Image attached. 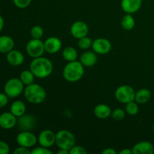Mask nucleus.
Returning a JSON list of instances; mask_svg holds the SVG:
<instances>
[{
    "mask_svg": "<svg viewBox=\"0 0 154 154\" xmlns=\"http://www.w3.org/2000/svg\"><path fill=\"white\" fill-rule=\"evenodd\" d=\"M135 90L129 85L120 86L115 91V98L117 100L123 104L135 101Z\"/></svg>",
    "mask_w": 154,
    "mask_h": 154,
    "instance_id": "423d86ee",
    "label": "nucleus"
},
{
    "mask_svg": "<svg viewBox=\"0 0 154 154\" xmlns=\"http://www.w3.org/2000/svg\"><path fill=\"white\" fill-rule=\"evenodd\" d=\"M153 132H154V123H153Z\"/></svg>",
    "mask_w": 154,
    "mask_h": 154,
    "instance_id": "ea45409f",
    "label": "nucleus"
},
{
    "mask_svg": "<svg viewBox=\"0 0 154 154\" xmlns=\"http://www.w3.org/2000/svg\"><path fill=\"white\" fill-rule=\"evenodd\" d=\"M56 141V134L50 129H45L40 132L38 137V142L42 147H52Z\"/></svg>",
    "mask_w": 154,
    "mask_h": 154,
    "instance_id": "9d476101",
    "label": "nucleus"
},
{
    "mask_svg": "<svg viewBox=\"0 0 154 154\" xmlns=\"http://www.w3.org/2000/svg\"><path fill=\"white\" fill-rule=\"evenodd\" d=\"M14 46L13 38L8 35L0 36V53L8 54L12 51Z\"/></svg>",
    "mask_w": 154,
    "mask_h": 154,
    "instance_id": "6ab92c4d",
    "label": "nucleus"
},
{
    "mask_svg": "<svg viewBox=\"0 0 154 154\" xmlns=\"http://www.w3.org/2000/svg\"><path fill=\"white\" fill-rule=\"evenodd\" d=\"M84 75V66L77 60L69 62L63 69V78L69 82H77L83 78Z\"/></svg>",
    "mask_w": 154,
    "mask_h": 154,
    "instance_id": "f03ea898",
    "label": "nucleus"
},
{
    "mask_svg": "<svg viewBox=\"0 0 154 154\" xmlns=\"http://www.w3.org/2000/svg\"><path fill=\"white\" fill-rule=\"evenodd\" d=\"M3 27H4V19H3L2 17L0 15V32L2 30Z\"/></svg>",
    "mask_w": 154,
    "mask_h": 154,
    "instance_id": "58836bf2",
    "label": "nucleus"
},
{
    "mask_svg": "<svg viewBox=\"0 0 154 154\" xmlns=\"http://www.w3.org/2000/svg\"><path fill=\"white\" fill-rule=\"evenodd\" d=\"M30 33H31L32 38L41 39L43 37L44 35L43 28L40 26H34L32 27L31 30H30Z\"/></svg>",
    "mask_w": 154,
    "mask_h": 154,
    "instance_id": "cd10ccee",
    "label": "nucleus"
},
{
    "mask_svg": "<svg viewBox=\"0 0 154 154\" xmlns=\"http://www.w3.org/2000/svg\"><path fill=\"white\" fill-rule=\"evenodd\" d=\"M80 62L86 67H92L97 62V56L94 51H86L80 58Z\"/></svg>",
    "mask_w": 154,
    "mask_h": 154,
    "instance_id": "a211bd4d",
    "label": "nucleus"
},
{
    "mask_svg": "<svg viewBox=\"0 0 154 154\" xmlns=\"http://www.w3.org/2000/svg\"><path fill=\"white\" fill-rule=\"evenodd\" d=\"M57 154H69V150H65V149H60V150H58Z\"/></svg>",
    "mask_w": 154,
    "mask_h": 154,
    "instance_id": "4c0bfd02",
    "label": "nucleus"
},
{
    "mask_svg": "<svg viewBox=\"0 0 154 154\" xmlns=\"http://www.w3.org/2000/svg\"><path fill=\"white\" fill-rule=\"evenodd\" d=\"M17 117L11 112H5L0 114V127L4 129H11L17 124Z\"/></svg>",
    "mask_w": 154,
    "mask_h": 154,
    "instance_id": "ddd939ff",
    "label": "nucleus"
},
{
    "mask_svg": "<svg viewBox=\"0 0 154 154\" xmlns=\"http://www.w3.org/2000/svg\"><path fill=\"white\" fill-rule=\"evenodd\" d=\"M14 154H30L31 151L27 147H23V146H20V147H17L14 150Z\"/></svg>",
    "mask_w": 154,
    "mask_h": 154,
    "instance_id": "72a5a7b5",
    "label": "nucleus"
},
{
    "mask_svg": "<svg viewBox=\"0 0 154 154\" xmlns=\"http://www.w3.org/2000/svg\"><path fill=\"white\" fill-rule=\"evenodd\" d=\"M133 154H153L154 146L150 141H140L132 147Z\"/></svg>",
    "mask_w": 154,
    "mask_h": 154,
    "instance_id": "dca6fc26",
    "label": "nucleus"
},
{
    "mask_svg": "<svg viewBox=\"0 0 154 154\" xmlns=\"http://www.w3.org/2000/svg\"><path fill=\"white\" fill-rule=\"evenodd\" d=\"M35 78V76L34 74L32 72V71L30 70V69L29 70L23 71L20 73V81H22L23 84L26 86L33 84V83H34Z\"/></svg>",
    "mask_w": 154,
    "mask_h": 154,
    "instance_id": "393cba45",
    "label": "nucleus"
},
{
    "mask_svg": "<svg viewBox=\"0 0 154 154\" xmlns=\"http://www.w3.org/2000/svg\"><path fill=\"white\" fill-rule=\"evenodd\" d=\"M24 96L29 102L38 105L42 103L45 100L47 93L42 86L33 83L27 85L24 89Z\"/></svg>",
    "mask_w": 154,
    "mask_h": 154,
    "instance_id": "7ed1b4c3",
    "label": "nucleus"
},
{
    "mask_svg": "<svg viewBox=\"0 0 154 154\" xmlns=\"http://www.w3.org/2000/svg\"><path fill=\"white\" fill-rule=\"evenodd\" d=\"M18 127L22 131H30L36 125V118L31 114H25L18 117Z\"/></svg>",
    "mask_w": 154,
    "mask_h": 154,
    "instance_id": "9b49d317",
    "label": "nucleus"
},
{
    "mask_svg": "<svg viewBox=\"0 0 154 154\" xmlns=\"http://www.w3.org/2000/svg\"><path fill=\"white\" fill-rule=\"evenodd\" d=\"M126 111L129 115H136L139 111V107H138V103L136 102H134V101L126 103Z\"/></svg>",
    "mask_w": 154,
    "mask_h": 154,
    "instance_id": "a878e982",
    "label": "nucleus"
},
{
    "mask_svg": "<svg viewBox=\"0 0 154 154\" xmlns=\"http://www.w3.org/2000/svg\"><path fill=\"white\" fill-rule=\"evenodd\" d=\"M31 154H52V152L47 147L41 146L31 150Z\"/></svg>",
    "mask_w": 154,
    "mask_h": 154,
    "instance_id": "7c9ffc66",
    "label": "nucleus"
},
{
    "mask_svg": "<svg viewBox=\"0 0 154 154\" xmlns=\"http://www.w3.org/2000/svg\"><path fill=\"white\" fill-rule=\"evenodd\" d=\"M78 40V45L81 49L87 50L93 45V41L90 38L87 37V35L81 38Z\"/></svg>",
    "mask_w": 154,
    "mask_h": 154,
    "instance_id": "bb28decb",
    "label": "nucleus"
},
{
    "mask_svg": "<svg viewBox=\"0 0 154 154\" xmlns=\"http://www.w3.org/2000/svg\"><path fill=\"white\" fill-rule=\"evenodd\" d=\"M7 61L12 66H21L24 62V56L20 51L12 50L7 54Z\"/></svg>",
    "mask_w": 154,
    "mask_h": 154,
    "instance_id": "f3484780",
    "label": "nucleus"
},
{
    "mask_svg": "<svg viewBox=\"0 0 154 154\" xmlns=\"http://www.w3.org/2000/svg\"><path fill=\"white\" fill-rule=\"evenodd\" d=\"M71 34L74 38L79 39L81 38L87 36L89 32V28L87 24L84 21H76L71 26Z\"/></svg>",
    "mask_w": 154,
    "mask_h": 154,
    "instance_id": "f8f14e48",
    "label": "nucleus"
},
{
    "mask_svg": "<svg viewBox=\"0 0 154 154\" xmlns=\"http://www.w3.org/2000/svg\"><path fill=\"white\" fill-rule=\"evenodd\" d=\"M63 57L68 62L75 61L78 58V52L72 47H67L63 51Z\"/></svg>",
    "mask_w": 154,
    "mask_h": 154,
    "instance_id": "5701e85b",
    "label": "nucleus"
},
{
    "mask_svg": "<svg viewBox=\"0 0 154 154\" xmlns=\"http://www.w3.org/2000/svg\"><path fill=\"white\" fill-rule=\"evenodd\" d=\"M55 144L60 149L70 150L75 146V138L72 132L63 129L56 134Z\"/></svg>",
    "mask_w": 154,
    "mask_h": 154,
    "instance_id": "20e7f679",
    "label": "nucleus"
},
{
    "mask_svg": "<svg viewBox=\"0 0 154 154\" xmlns=\"http://www.w3.org/2000/svg\"><path fill=\"white\" fill-rule=\"evenodd\" d=\"M93 51L98 54H106L111 50V43L109 40L104 38H99L93 42L92 45Z\"/></svg>",
    "mask_w": 154,
    "mask_h": 154,
    "instance_id": "1a4fd4ad",
    "label": "nucleus"
},
{
    "mask_svg": "<svg viewBox=\"0 0 154 154\" xmlns=\"http://www.w3.org/2000/svg\"><path fill=\"white\" fill-rule=\"evenodd\" d=\"M102 154H117V151L113 148H106L102 151Z\"/></svg>",
    "mask_w": 154,
    "mask_h": 154,
    "instance_id": "c9c22d12",
    "label": "nucleus"
},
{
    "mask_svg": "<svg viewBox=\"0 0 154 154\" xmlns=\"http://www.w3.org/2000/svg\"><path fill=\"white\" fill-rule=\"evenodd\" d=\"M13 2L19 8H26L29 6L32 0H13Z\"/></svg>",
    "mask_w": 154,
    "mask_h": 154,
    "instance_id": "c756f323",
    "label": "nucleus"
},
{
    "mask_svg": "<svg viewBox=\"0 0 154 154\" xmlns=\"http://www.w3.org/2000/svg\"><path fill=\"white\" fill-rule=\"evenodd\" d=\"M125 116H126V113L121 108H117L111 113V117L115 120H123L125 118Z\"/></svg>",
    "mask_w": 154,
    "mask_h": 154,
    "instance_id": "c85d7f7f",
    "label": "nucleus"
},
{
    "mask_svg": "<svg viewBox=\"0 0 154 154\" xmlns=\"http://www.w3.org/2000/svg\"><path fill=\"white\" fill-rule=\"evenodd\" d=\"M70 154H87V151L84 147L82 146H74L70 150H69Z\"/></svg>",
    "mask_w": 154,
    "mask_h": 154,
    "instance_id": "2f4dec72",
    "label": "nucleus"
},
{
    "mask_svg": "<svg viewBox=\"0 0 154 154\" xmlns=\"http://www.w3.org/2000/svg\"><path fill=\"white\" fill-rule=\"evenodd\" d=\"M135 19H134V17L132 16L131 14H127L122 18L121 26L125 30H128V31L132 30L135 27Z\"/></svg>",
    "mask_w": 154,
    "mask_h": 154,
    "instance_id": "b1692460",
    "label": "nucleus"
},
{
    "mask_svg": "<svg viewBox=\"0 0 154 154\" xmlns=\"http://www.w3.org/2000/svg\"><path fill=\"white\" fill-rule=\"evenodd\" d=\"M29 69L35 78H46L52 74L54 66L52 62L45 57H37L33 59L30 63Z\"/></svg>",
    "mask_w": 154,
    "mask_h": 154,
    "instance_id": "f257e3e1",
    "label": "nucleus"
},
{
    "mask_svg": "<svg viewBox=\"0 0 154 154\" xmlns=\"http://www.w3.org/2000/svg\"><path fill=\"white\" fill-rule=\"evenodd\" d=\"M150 98H151V93L147 89L143 88L135 92V101L138 104L147 103L150 100Z\"/></svg>",
    "mask_w": 154,
    "mask_h": 154,
    "instance_id": "412c9836",
    "label": "nucleus"
},
{
    "mask_svg": "<svg viewBox=\"0 0 154 154\" xmlns=\"http://www.w3.org/2000/svg\"><path fill=\"white\" fill-rule=\"evenodd\" d=\"M120 154H132V150L129 148H126V149H123L120 152Z\"/></svg>",
    "mask_w": 154,
    "mask_h": 154,
    "instance_id": "e433bc0d",
    "label": "nucleus"
},
{
    "mask_svg": "<svg viewBox=\"0 0 154 154\" xmlns=\"http://www.w3.org/2000/svg\"><path fill=\"white\" fill-rule=\"evenodd\" d=\"M23 86L24 84L19 78H11L5 84V93L9 98H16L23 93Z\"/></svg>",
    "mask_w": 154,
    "mask_h": 154,
    "instance_id": "39448f33",
    "label": "nucleus"
},
{
    "mask_svg": "<svg viewBox=\"0 0 154 154\" xmlns=\"http://www.w3.org/2000/svg\"><path fill=\"white\" fill-rule=\"evenodd\" d=\"M38 141V138L30 131H22L17 136V142L19 146L30 148L34 147Z\"/></svg>",
    "mask_w": 154,
    "mask_h": 154,
    "instance_id": "6e6552de",
    "label": "nucleus"
},
{
    "mask_svg": "<svg viewBox=\"0 0 154 154\" xmlns=\"http://www.w3.org/2000/svg\"><path fill=\"white\" fill-rule=\"evenodd\" d=\"M26 51L27 54L32 58L42 57L45 51V44L41 39L32 38L27 43Z\"/></svg>",
    "mask_w": 154,
    "mask_h": 154,
    "instance_id": "0eeeda50",
    "label": "nucleus"
},
{
    "mask_svg": "<svg viewBox=\"0 0 154 154\" xmlns=\"http://www.w3.org/2000/svg\"><path fill=\"white\" fill-rule=\"evenodd\" d=\"M94 114L96 115V117H98L99 119H104L108 118V117L111 115V108L108 106V105H105V104H99L97 105L94 108Z\"/></svg>",
    "mask_w": 154,
    "mask_h": 154,
    "instance_id": "aec40b11",
    "label": "nucleus"
},
{
    "mask_svg": "<svg viewBox=\"0 0 154 154\" xmlns=\"http://www.w3.org/2000/svg\"><path fill=\"white\" fill-rule=\"evenodd\" d=\"M45 51L48 54H57L60 51L62 48V42L60 39L57 37H50L45 40Z\"/></svg>",
    "mask_w": 154,
    "mask_h": 154,
    "instance_id": "4468645a",
    "label": "nucleus"
},
{
    "mask_svg": "<svg viewBox=\"0 0 154 154\" xmlns=\"http://www.w3.org/2000/svg\"><path fill=\"white\" fill-rule=\"evenodd\" d=\"M10 151V147L6 142L0 141V154H8Z\"/></svg>",
    "mask_w": 154,
    "mask_h": 154,
    "instance_id": "473e14b6",
    "label": "nucleus"
},
{
    "mask_svg": "<svg viewBox=\"0 0 154 154\" xmlns=\"http://www.w3.org/2000/svg\"><path fill=\"white\" fill-rule=\"evenodd\" d=\"M8 96L5 93H0V108L5 106L8 102Z\"/></svg>",
    "mask_w": 154,
    "mask_h": 154,
    "instance_id": "f704fd0d",
    "label": "nucleus"
},
{
    "mask_svg": "<svg viewBox=\"0 0 154 154\" xmlns=\"http://www.w3.org/2000/svg\"><path fill=\"white\" fill-rule=\"evenodd\" d=\"M142 0H122L121 8L126 14H132L138 11L141 7Z\"/></svg>",
    "mask_w": 154,
    "mask_h": 154,
    "instance_id": "2eb2a0df",
    "label": "nucleus"
},
{
    "mask_svg": "<svg viewBox=\"0 0 154 154\" xmlns=\"http://www.w3.org/2000/svg\"><path fill=\"white\" fill-rule=\"evenodd\" d=\"M26 105L23 102L20 100H17L11 104L10 108V111L17 117L23 115L26 112Z\"/></svg>",
    "mask_w": 154,
    "mask_h": 154,
    "instance_id": "4be33fe9",
    "label": "nucleus"
}]
</instances>
